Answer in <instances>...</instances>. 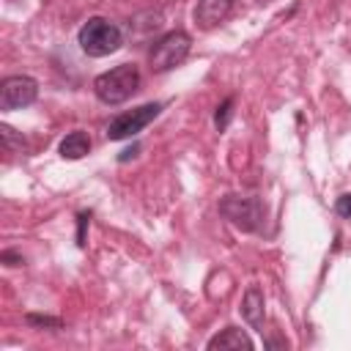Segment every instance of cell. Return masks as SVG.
I'll use <instances>...</instances> for the list:
<instances>
[{"instance_id":"cell-1","label":"cell","mask_w":351,"mask_h":351,"mask_svg":"<svg viewBox=\"0 0 351 351\" xmlns=\"http://www.w3.org/2000/svg\"><path fill=\"white\" fill-rule=\"evenodd\" d=\"M123 44V33L115 22L104 19V16H90L82 27H80V47L85 55L90 58H104L112 55L115 49H121Z\"/></svg>"},{"instance_id":"cell-2","label":"cell","mask_w":351,"mask_h":351,"mask_svg":"<svg viewBox=\"0 0 351 351\" xmlns=\"http://www.w3.org/2000/svg\"><path fill=\"white\" fill-rule=\"evenodd\" d=\"M140 88V71L134 63H121L93 80V90L104 104H121Z\"/></svg>"},{"instance_id":"cell-3","label":"cell","mask_w":351,"mask_h":351,"mask_svg":"<svg viewBox=\"0 0 351 351\" xmlns=\"http://www.w3.org/2000/svg\"><path fill=\"white\" fill-rule=\"evenodd\" d=\"M189 47H192L189 33H184V30H170V33H165L162 38L154 41V47H151V52H148L151 69H154V71H170V69H176L178 63L186 60Z\"/></svg>"},{"instance_id":"cell-4","label":"cell","mask_w":351,"mask_h":351,"mask_svg":"<svg viewBox=\"0 0 351 351\" xmlns=\"http://www.w3.org/2000/svg\"><path fill=\"white\" fill-rule=\"evenodd\" d=\"M219 214H222L225 219H230L236 228L250 230V233L261 230L263 222H266V208L261 206L258 197L228 195V197H222V203H219Z\"/></svg>"},{"instance_id":"cell-5","label":"cell","mask_w":351,"mask_h":351,"mask_svg":"<svg viewBox=\"0 0 351 351\" xmlns=\"http://www.w3.org/2000/svg\"><path fill=\"white\" fill-rule=\"evenodd\" d=\"M38 96V82L27 74H14L5 77L0 85V110L11 112V110H22L27 104H33Z\"/></svg>"},{"instance_id":"cell-6","label":"cell","mask_w":351,"mask_h":351,"mask_svg":"<svg viewBox=\"0 0 351 351\" xmlns=\"http://www.w3.org/2000/svg\"><path fill=\"white\" fill-rule=\"evenodd\" d=\"M159 110H162V104L151 101V104H143V107H137V110H132V112L115 115V118L110 121V126H107V137H110V140H126V137L143 132V129L159 115Z\"/></svg>"},{"instance_id":"cell-7","label":"cell","mask_w":351,"mask_h":351,"mask_svg":"<svg viewBox=\"0 0 351 351\" xmlns=\"http://www.w3.org/2000/svg\"><path fill=\"white\" fill-rule=\"evenodd\" d=\"M230 8H233V0H197L195 22H197V27L211 30V27H217L230 14Z\"/></svg>"},{"instance_id":"cell-8","label":"cell","mask_w":351,"mask_h":351,"mask_svg":"<svg viewBox=\"0 0 351 351\" xmlns=\"http://www.w3.org/2000/svg\"><path fill=\"white\" fill-rule=\"evenodd\" d=\"M241 315H244V321L252 329L263 332V291L258 285H250L247 288V293L241 299Z\"/></svg>"},{"instance_id":"cell-9","label":"cell","mask_w":351,"mask_h":351,"mask_svg":"<svg viewBox=\"0 0 351 351\" xmlns=\"http://www.w3.org/2000/svg\"><path fill=\"white\" fill-rule=\"evenodd\" d=\"M208 348L214 351V348H244V351H250L252 348V340L239 329V326H228V329H222L219 335H214L211 340H208Z\"/></svg>"},{"instance_id":"cell-10","label":"cell","mask_w":351,"mask_h":351,"mask_svg":"<svg viewBox=\"0 0 351 351\" xmlns=\"http://www.w3.org/2000/svg\"><path fill=\"white\" fill-rule=\"evenodd\" d=\"M88 151H90V137L80 129L60 140V156L63 159H82Z\"/></svg>"},{"instance_id":"cell-11","label":"cell","mask_w":351,"mask_h":351,"mask_svg":"<svg viewBox=\"0 0 351 351\" xmlns=\"http://www.w3.org/2000/svg\"><path fill=\"white\" fill-rule=\"evenodd\" d=\"M0 137H3V148H5V154H16V151H22L25 148V140H22V134H16L11 126H0Z\"/></svg>"},{"instance_id":"cell-12","label":"cell","mask_w":351,"mask_h":351,"mask_svg":"<svg viewBox=\"0 0 351 351\" xmlns=\"http://www.w3.org/2000/svg\"><path fill=\"white\" fill-rule=\"evenodd\" d=\"M230 107H233V99H225L219 107H217V115H214V123H217V129L222 132L225 126H228V121H230Z\"/></svg>"},{"instance_id":"cell-13","label":"cell","mask_w":351,"mask_h":351,"mask_svg":"<svg viewBox=\"0 0 351 351\" xmlns=\"http://www.w3.org/2000/svg\"><path fill=\"white\" fill-rule=\"evenodd\" d=\"M335 211L348 219V217H351V195H340L337 203H335Z\"/></svg>"},{"instance_id":"cell-14","label":"cell","mask_w":351,"mask_h":351,"mask_svg":"<svg viewBox=\"0 0 351 351\" xmlns=\"http://www.w3.org/2000/svg\"><path fill=\"white\" fill-rule=\"evenodd\" d=\"M27 324H36V326H60L58 318H49V315H27Z\"/></svg>"},{"instance_id":"cell-15","label":"cell","mask_w":351,"mask_h":351,"mask_svg":"<svg viewBox=\"0 0 351 351\" xmlns=\"http://www.w3.org/2000/svg\"><path fill=\"white\" fill-rule=\"evenodd\" d=\"M0 258H3L5 266H19V263H22V255H16V252H11V250H5Z\"/></svg>"},{"instance_id":"cell-16","label":"cell","mask_w":351,"mask_h":351,"mask_svg":"<svg viewBox=\"0 0 351 351\" xmlns=\"http://www.w3.org/2000/svg\"><path fill=\"white\" fill-rule=\"evenodd\" d=\"M85 222H88V214H80V244H85Z\"/></svg>"},{"instance_id":"cell-17","label":"cell","mask_w":351,"mask_h":351,"mask_svg":"<svg viewBox=\"0 0 351 351\" xmlns=\"http://www.w3.org/2000/svg\"><path fill=\"white\" fill-rule=\"evenodd\" d=\"M261 3H266V0H261Z\"/></svg>"}]
</instances>
